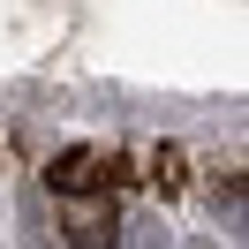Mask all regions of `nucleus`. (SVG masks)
<instances>
[{
  "label": "nucleus",
  "instance_id": "nucleus-3",
  "mask_svg": "<svg viewBox=\"0 0 249 249\" xmlns=\"http://www.w3.org/2000/svg\"><path fill=\"white\" fill-rule=\"evenodd\" d=\"M151 189H159V196H181V189H189V151H181V143H159V151H151Z\"/></svg>",
  "mask_w": 249,
  "mask_h": 249
},
{
  "label": "nucleus",
  "instance_id": "nucleus-1",
  "mask_svg": "<svg viewBox=\"0 0 249 249\" xmlns=\"http://www.w3.org/2000/svg\"><path fill=\"white\" fill-rule=\"evenodd\" d=\"M46 181L61 189V196H98V189H113V181H128V159H106V151H61L46 166Z\"/></svg>",
  "mask_w": 249,
  "mask_h": 249
},
{
  "label": "nucleus",
  "instance_id": "nucleus-2",
  "mask_svg": "<svg viewBox=\"0 0 249 249\" xmlns=\"http://www.w3.org/2000/svg\"><path fill=\"white\" fill-rule=\"evenodd\" d=\"M113 242H121V219H113L106 189L68 204V249H113Z\"/></svg>",
  "mask_w": 249,
  "mask_h": 249
}]
</instances>
